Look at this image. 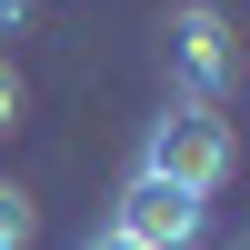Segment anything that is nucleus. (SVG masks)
<instances>
[{
  "mask_svg": "<svg viewBox=\"0 0 250 250\" xmlns=\"http://www.w3.org/2000/svg\"><path fill=\"white\" fill-rule=\"evenodd\" d=\"M40 240V210H30V190L20 180H0V250H30Z\"/></svg>",
  "mask_w": 250,
  "mask_h": 250,
  "instance_id": "20e7f679",
  "label": "nucleus"
},
{
  "mask_svg": "<svg viewBox=\"0 0 250 250\" xmlns=\"http://www.w3.org/2000/svg\"><path fill=\"white\" fill-rule=\"evenodd\" d=\"M110 230L130 240V250H200V240H210V200H190V190H170V180L130 170L120 200H110Z\"/></svg>",
  "mask_w": 250,
  "mask_h": 250,
  "instance_id": "7ed1b4c3",
  "label": "nucleus"
},
{
  "mask_svg": "<svg viewBox=\"0 0 250 250\" xmlns=\"http://www.w3.org/2000/svg\"><path fill=\"white\" fill-rule=\"evenodd\" d=\"M10 120H20V70L0 60V130H10Z\"/></svg>",
  "mask_w": 250,
  "mask_h": 250,
  "instance_id": "39448f33",
  "label": "nucleus"
},
{
  "mask_svg": "<svg viewBox=\"0 0 250 250\" xmlns=\"http://www.w3.org/2000/svg\"><path fill=\"white\" fill-rule=\"evenodd\" d=\"M230 120L220 110H200V100H170V110L150 120V140H140V170L150 180H170V190H190V200H210V190H230Z\"/></svg>",
  "mask_w": 250,
  "mask_h": 250,
  "instance_id": "f257e3e1",
  "label": "nucleus"
},
{
  "mask_svg": "<svg viewBox=\"0 0 250 250\" xmlns=\"http://www.w3.org/2000/svg\"><path fill=\"white\" fill-rule=\"evenodd\" d=\"M80 250H130V240H120V230H90V240H80Z\"/></svg>",
  "mask_w": 250,
  "mask_h": 250,
  "instance_id": "0eeeda50",
  "label": "nucleus"
},
{
  "mask_svg": "<svg viewBox=\"0 0 250 250\" xmlns=\"http://www.w3.org/2000/svg\"><path fill=\"white\" fill-rule=\"evenodd\" d=\"M30 10H40V0H0V40H10L20 20H30Z\"/></svg>",
  "mask_w": 250,
  "mask_h": 250,
  "instance_id": "423d86ee",
  "label": "nucleus"
},
{
  "mask_svg": "<svg viewBox=\"0 0 250 250\" xmlns=\"http://www.w3.org/2000/svg\"><path fill=\"white\" fill-rule=\"evenodd\" d=\"M160 60H170L180 100L220 110V90H230V70H240V50H230V20H220L210 0H180V10L160 20Z\"/></svg>",
  "mask_w": 250,
  "mask_h": 250,
  "instance_id": "f03ea898",
  "label": "nucleus"
}]
</instances>
